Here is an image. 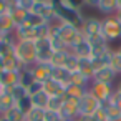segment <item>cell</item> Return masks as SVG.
I'll return each instance as SVG.
<instances>
[{
	"label": "cell",
	"instance_id": "10",
	"mask_svg": "<svg viewBox=\"0 0 121 121\" xmlns=\"http://www.w3.org/2000/svg\"><path fill=\"white\" fill-rule=\"evenodd\" d=\"M15 37H17V40L37 42V40H38V30L33 28V27L22 25V27H17V28H15Z\"/></svg>",
	"mask_w": 121,
	"mask_h": 121
},
{
	"label": "cell",
	"instance_id": "4",
	"mask_svg": "<svg viewBox=\"0 0 121 121\" xmlns=\"http://www.w3.org/2000/svg\"><path fill=\"white\" fill-rule=\"evenodd\" d=\"M88 91H90V93L103 104V103H108V101L111 99V96H113L114 91H116V86H114V85H108V83L91 81Z\"/></svg>",
	"mask_w": 121,
	"mask_h": 121
},
{
	"label": "cell",
	"instance_id": "31",
	"mask_svg": "<svg viewBox=\"0 0 121 121\" xmlns=\"http://www.w3.org/2000/svg\"><path fill=\"white\" fill-rule=\"evenodd\" d=\"M13 53H15V45H10L9 42H5L0 37V55L9 56V55H13Z\"/></svg>",
	"mask_w": 121,
	"mask_h": 121
},
{
	"label": "cell",
	"instance_id": "34",
	"mask_svg": "<svg viewBox=\"0 0 121 121\" xmlns=\"http://www.w3.org/2000/svg\"><path fill=\"white\" fill-rule=\"evenodd\" d=\"M40 91H43V83H40V81H33V83L27 88V95H28V96H35V95H38Z\"/></svg>",
	"mask_w": 121,
	"mask_h": 121
},
{
	"label": "cell",
	"instance_id": "40",
	"mask_svg": "<svg viewBox=\"0 0 121 121\" xmlns=\"http://www.w3.org/2000/svg\"><path fill=\"white\" fill-rule=\"evenodd\" d=\"M4 63H5V56L0 55V71H4Z\"/></svg>",
	"mask_w": 121,
	"mask_h": 121
},
{
	"label": "cell",
	"instance_id": "14",
	"mask_svg": "<svg viewBox=\"0 0 121 121\" xmlns=\"http://www.w3.org/2000/svg\"><path fill=\"white\" fill-rule=\"evenodd\" d=\"M43 91H47L50 96H65L66 85L56 80H48L47 83H43Z\"/></svg>",
	"mask_w": 121,
	"mask_h": 121
},
{
	"label": "cell",
	"instance_id": "44",
	"mask_svg": "<svg viewBox=\"0 0 121 121\" xmlns=\"http://www.w3.org/2000/svg\"><path fill=\"white\" fill-rule=\"evenodd\" d=\"M116 18L121 22V10H118V13H116Z\"/></svg>",
	"mask_w": 121,
	"mask_h": 121
},
{
	"label": "cell",
	"instance_id": "46",
	"mask_svg": "<svg viewBox=\"0 0 121 121\" xmlns=\"http://www.w3.org/2000/svg\"><path fill=\"white\" fill-rule=\"evenodd\" d=\"M116 5H118V10H121V0H116Z\"/></svg>",
	"mask_w": 121,
	"mask_h": 121
},
{
	"label": "cell",
	"instance_id": "13",
	"mask_svg": "<svg viewBox=\"0 0 121 121\" xmlns=\"http://www.w3.org/2000/svg\"><path fill=\"white\" fill-rule=\"evenodd\" d=\"M73 55H76L78 58H91V53H93V47H91V42L83 38L78 45H75L71 50H70Z\"/></svg>",
	"mask_w": 121,
	"mask_h": 121
},
{
	"label": "cell",
	"instance_id": "5",
	"mask_svg": "<svg viewBox=\"0 0 121 121\" xmlns=\"http://www.w3.org/2000/svg\"><path fill=\"white\" fill-rule=\"evenodd\" d=\"M99 108H101V103H99L90 91H86V93L80 98V101H78L80 116H93Z\"/></svg>",
	"mask_w": 121,
	"mask_h": 121
},
{
	"label": "cell",
	"instance_id": "22",
	"mask_svg": "<svg viewBox=\"0 0 121 121\" xmlns=\"http://www.w3.org/2000/svg\"><path fill=\"white\" fill-rule=\"evenodd\" d=\"M5 121H27V114L20 109V108H12L10 111H7L4 116H2Z\"/></svg>",
	"mask_w": 121,
	"mask_h": 121
},
{
	"label": "cell",
	"instance_id": "3",
	"mask_svg": "<svg viewBox=\"0 0 121 121\" xmlns=\"http://www.w3.org/2000/svg\"><path fill=\"white\" fill-rule=\"evenodd\" d=\"M101 37L108 43L118 42L121 38V22L116 18V15L101 18Z\"/></svg>",
	"mask_w": 121,
	"mask_h": 121
},
{
	"label": "cell",
	"instance_id": "27",
	"mask_svg": "<svg viewBox=\"0 0 121 121\" xmlns=\"http://www.w3.org/2000/svg\"><path fill=\"white\" fill-rule=\"evenodd\" d=\"M88 90H85V88H81V86H76V85H71V83H68L66 85V91H65V96H71V98H76V99H80L85 93H86Z\"/></svg>",
	"mask_w": 121,
	"mask_h": 121
},
{
	"label": "cell",
	"instance_id": "12",
	"mask_svg": "<svg viewBox=\"0 0 121 121\" xmlns=\"http://www.w3.org/2000/svg\"><path fill=\"white\" fill-rule=\"evenodd\" d=\"M0 83L5 90L13 88L15 85H20V71H0Z\"/></svg>",
	"mask_w": 121,
	"mask_h": 121
},
{
	"label": "cell",
	"instance_id": "26",
	"mask_svg": "<svg viewBox=\"0 0 121 121\" xmlns=\"http://www.w3.org/2000/svg\"><path fill=\"white\" fill-rule=\"evenodd\" d=\"M45 23H48V22H45L42 17L35 15V13L28 12V15H27V18H25V23H23V25H27V27H33V28H38V27H42V25H45ZM20 27H22V25H20Z\"/></svg>",
	"mask_w": 121,
	"mask_h": 121
},
{
	"label": "cell",
	"instance_id": "35",
	"mask_svg": "<svg viewBox=\"0 0 121 121\" xmlns=\"http://www.w3.org/2000/svg\"><path fill=\"white\" fill-rule=\"evenodd\" d=\"M61 116L58 111H52V109H45V116H43V121H60Z\"/></svg>",
	"mask_w": 121,
	"mask_h": 121
},
{
	"label": "cell",
	"instance_id": "24",
	"mask_svg": "<svg viewBox=\"0 0 121 121\" xmlns=\"http://www.w3.org/2000/svg\"><path fill=\"white\" fill-rule=\"evenodd\" d=\"M9 15H10L13 25H15V27H20V25L25 23V18H27L28 12H27V10H22V9H15V10L9 12Z\"/></svg>",
	"mask_w": 121,
	"mask_h": 121
},
{
	"label": "cell",
	"instance_id": "18",
	"mask_svg": "<svg viewBox=\"0 0 121 121\" xmlns=\"http://www.w3.org/2000/svg\"><path fill=\"white\" fill-rule=\"evenodd\" d=\"M23 68H25V66L20 63V60L15 56V53L5 56V63H4V70H5V71H22Z\"/></svg>",
	"mask_w": 121,
	"mask_h": 121
},
{
	"label": "cell",
	"instance_id": "47",
	"mask_svg": "<svg viewBox=\"0 0 121 121\" xmlns=\"http://www.w3.org/2000/svg\"><path fill=\"white\" fill-rule=\"evenodd\" d=\"M4 91H5V88H4V85H2V83H0V93H4Z\"/></svg>",
	"mask_w": 121,
	"mask_h": 121
},
{
	"label": "cell",
	"instance_id": "2",
	"mask_svg": "<svg viewBox=\"0 0 121 121\" xmlns=\"http://www.w3.org/2000/svg\"><path fill=\"white\" fill-rule=\"evenodd\" d=\"M15 56L20 60V63L23 66L37 65V47H35V42L18 40L15 43Z\"/></svg>",
	"mask_w": 121,
	"mask_h": 121
},
{
	"label": "cell",
	"instance_id": "25",
	"mask_svg": "<svg viewBox=\"0 0 121 121\" xmlns=\"http://www.w3.org/2000/svg\"><path fill=\"white\" fill-rule=\"evenodd\" d=\"M71 52L70 50H61V52H53V56H52V66H60V68H63V65H65V61H66V58H68V55H70Z\"/></svg>",
	"mask_w": 121,
	"mask_h": 121
},
{
	"label": "cell",
	"instance_id": "7",
	"mask_svg": "<svg viewBox=\"0 0 121 121\" xmlns=\"http://www.w3.org/2000/svg\"><path fill=\"white\" fill-rule=\"evenodd\" d=\"M35 47H37V63L50 65L53 56V47L50 38H38L35 42Z\"/></svg>",
	"mask_w": 121,
	"mask_h": 121
},
{
	"label": "cell",
	"instance_id": "50",
	"mask_svg": "<svg viewBox=\"0 0 121 121\" xmlns=\"http://www.w3.org/2000/svg\"><path fill=\"white\" fill-rule=\"evenodd\" d=\"M17 2H20V0H17Z\"/></svg>",
	"mask_w": 121,
	"mask_h": 121
},
{
	"label": "cell",
	"instance_id": "45",
	"mask_svg": "<svg viewBox=\"0 0 121 121\" xmlns=\"http://www.w3.org/2000/svg\"><path fill=\"white\" fill-rule=\"evenodd\" d=\"M114 50H116V53H118V55H119V56H121V45H119V47H118V48H114Z\"/></svg>",
	"mask_w": 121,
	"mask_h": 121
},
{
	"label": "cell",
	"instance_id": "9",
	"mask_svg": "<svg viewBox=\"0 0 121 121\" xmlns=\"http://www.w3.org/2000/svg\"><path fill=\"white\" fill-rule=\"evenodd\" d=\"M118 76H121L113 66H109V65H106V66H103V68H99V70H96L95 73H93V81H99V83H108V85H114V81L118 80Z\"/></svg>",
	"mask_w": 121,
	"mask_h": 121
},
{
	"label": "cell",
	"instance_id": "49",
	"mask_svg": "<svg viewBox=\"0 0 121 121\" xmlns=\"http://www.w3.org/2000/svg\"><path fill=\"white\" fill-rule=\"evenodd\" d=\"M2 121H5V119H4V118H2Z\"/></svg>",
	"mask_w": 121,
	"mask_h": 121
},
{
	"label": "cell",
	"instance_id": "17",
	"mask_svg": "<svg viewBox=\"0 0 121 121\" xmlns=\"http://www.w3.org/2000/svg\"><path fill=\"white\" fill-rule=\"evenodd\" d=\"M91 81H93V80H91L90 76H86V75H83V73H80V71H75V73L70 75V83H71V85H76V86H81V88H85V90H90Z\"/></svg>",
	"mask_w": 121,
	"mask_h": 121
},
{
	"label": "cell",
	"instance_id": "23",
	"mask_svg": "<svg viewBox=\"0 0 121 121\" xmlns=\"http://www.w3.org/2000/svg\"><path fill=\"white\" fill-rule=\"evenodd\" d=\"M52 80H56V81H60V83L68 85V83H70V73H68L65 68L53 66V70H52Z\"/></svg>",
	"mask_w": 121,
	"mask_h": 121
},
{
	"label": "cell",
	"instance_id": "8",
	"mask_svg": "<svg viewBox=\"0 0 121 121\" xmlns=\"http://www.w3.org/2000/svg\"><path fill=\"white\" fill-rule=\"evenodd\" d=\"M78 101L76 98H71V96H65V103H63V108L60 109V116L68 119V121H76L78 116H80V109H78Z\"/></svg>",
	"mask_w": 121,
	"mask_h": 121
},
{
	"label": "cell",
	"instance_id": "36",
	"mask_svg": "<svg viewBox=\"0 0 121 121\" xmlns=\"http://www.w3.org/2000/svg\"><path fill=\"white\" fill-rule=\"evenodd\" d=\"M109 103H113V104H114V106L121 111V93H119V91H114V95L111 96Z\"/></svg>",
	"mask_w": 121,
	"mask_h": 121
},
{
	"label": "cell",
	"instance_id": "43",
	"mask_svg": "<svg viewBox=\"0 0 121 121\" xmlns=\"http://www.w3.org/2000/svg\"><path fill=\"white\" fill-rule=\"evenodd\" d=\"M33 2H42V4H53V0H33Z\"/></svg>",
	"mask_w": 121,
	"mask_h": 121
},
{
	"label": "cell",
	"instance_id": "20",
	"mask_svg": "<svg viewBox=\"0 0 121 121\" xmlns=\"http://www.w3.org/2000/svg\"><path fill=\"white\" fill-rule=\"evenodd\" d=\"M32 98V103L35 108H42V109H47L48 108V101H50V95L47 91H40L38 95L35 96H30Z\"/></svg>",
	"mask_w": 121,
	"mask_h": 121
},
{
	"label": "cell",
	"instance_id": "48",
	"mask_svg": "<svg viewBox=\"0 0 121 121\" xmlns=\"http://www.w3.org/2000/svg\"><path fill=\"white\" fill-rule=\"evenodd\" d=\"M0 121H2V116H0Z\"/></svg>",
	"mask_w": 121,
	"mask_h": 121
},
{
	"label": "cell",
	"instance_id": "28",
	"mask_svg": "<svg viewBox=\"0 0 121 121\" xmlns=\"http://www.w3.org/2000/svg\"><path fill=\"white\" fill-rule=\"evenodd\" d=\"M63 68H65L70 75L75 73V71H78V56L73 55V53H70L68 58H66V61H65V65H63Z\"/></svg>",
	"mask_w": 121,
	"mask_h": 121
},
{
	"label": "cell",
	"instance_id": "41",
	"mask_svg": "<svg viewBox=\"0 0 121 121\" xmlns=\"http://www.w3.org/2000/svg\"><path fill=\"white\" fill-rule=\"evenodd\" d=\"M106 121H121V114H118V116H111V118H108Z\"/></svg>",
	"mask_w": 121,
	"mask_h": 121
},
{
	"label": "cell",
	"instance_id": "16",
	"mask_svg": "<svg viewBox=\"0 0 121 121\" xmlns=\"http://www.w3.org/2000/svg\"><path fill=\"white\" fill-rule=\"evenodd\" d=\"M103 17H111L118 13V5H116V0H99V5L96 9Z\"/></svg>",
	"mask_w": 121,
	"mask_h": 121
},
{
	"label": "cell",
	"instance_id": "21",
	"mask_svg": "<svg viewBox=\"0 0 121 121\" xmlns=\"http://www.w3.org/2000/svg\"><path fill=\"white\" fill-rule=\"evenodd\" d=\"M33 81H37V80H35V75H33L32 66H25V68L20 71V85L25 86V88H28Z\"/></svg>",
	"mask_w": 121,
	"mask_h": 121
},
{
	"label": "cell",
	"instance_id": "38",
	"mask_svg": "<svg viewBox=\"0 0 121 121\" xmlns=\"http://www.w3.org/2000/svg\"><path fill=\"white\" fill-rule=\"evenodd\" d=\"M98 5H99V0H86V4H85V7H88V9H98Z\"/></svg>",
	"mask_w": 121,
	"mask_h": 121
},
{
	"label": "cell",
	"instance_id": "39",
	"mask_svg": "<svg viewBox=\"0 0 121 121\" xmlns=\"http://www.w3.org/2000/svg\"><path fill=\"white\" fill-rule=\"evenodd\" d=\"M76 121H96L93 116H78V119Z\"/></svg>",
	"mask_w": 121,
	"mask_h": 121
},
{
	"label": "cell",
	"instance_id": "33",
	"mask_svg": "<svg viewBox=\"0 0 121 121\" xmlns=\"http://www.w3.org/2000/svg\"><path fill=\"white\" fill-rule=\"evenodd\" d=\"M17 108H20V109H22V111H23V113L27 114V113H28V111H30L32 108H33V103H32V98H30V96L27 95L25 98H22V99H18V101H17Z\"/></svg>",
	"mask_w": 121,
	"mask_h": 121
},
{
	"label": "cell",
	"instance_id": "37",
	"mask_svg": "<svg viewBox=\"0 0 121 121\" xmlns=\"http://www.w3.org/2000/svg\"><path fill=\"white\" fill-rule=\"evenodd\" d=\"M65 2H66L68 5H71L73 9H78V10H81V9L85 7V4H86V0H65Z\"/></svg>",
	"mask_w": 121,
	"mask_h": 121
},
{
	"label": "cell",
	"instance_id": "42",
	"mask_svg": "<svg viewBox=\"0 0 121 121\" xmlns=\"http://www.w3.org/2000/svg\"><path fill=\"white\" fill-rule=\"evenodd\" d=\"M114 86H116V91H119V93H121V78L118 80V83H116Z\"/></svg>",
	"mask_w": 121,
	"mask_h": 121
},
{
	"label": "cell",
	"instance_id": "1",
	"mask_svg": "<svg viewBox=\"0 0 121 121\" xmlns=\"http://www.w3.org/2000/svg\"><path fill=\"white\" fill-rule=\"evenodd\" d=\"M53 7H55L56 22L68 23V25H73V27L81 30V25L85 22V15L81 13V10L73 9L71 5H68L65 2V0H53Z\"/></svg>",
	"mask_w": 121,
	"mask_h": 121
},
{
	"label": "cell",
	"instance_id": "29",
	"mask_svg": "<svg viewBox=\"0 0 121 121\" xmlns=\"http://www.w3.org/2000/svg\"><path fill=\"white\" fill-rule=\"evenodd\" d=\"M63 103H65V96H50V101H48V108L47 109H52V111H58L63 108Z\"/></svg>",
	"mask_w": 121,
	"mask_h": 121
},
{
	"label": "cell",
	"instance_id": "6",
	"mask_svg": "<svg viewBox=\"0 0 121 121\" xmlns=\"http://www.w3.org/2000/svg\"><path fill=\"white\" fill-rule=\"evenodd\" d=\"M81 33L86 40H93L96 37H101V18L90 15L85 17V22L81 25Z\"/></svg>",
	"mask_w": 121,
	"mask_h": 121
},
{
	"label": "cell",
	"instance_id": "15",
	"mask_svg": "<svg viewBox=\"0 0 121 121\" xmlns=\"http://www.w3.org/2000/svg\"><path fill=\"white\" fill-rule=\"evenodd\" d=\"M17 106V101L15 98L10 95L9 90H5L4 93H0V116H4L7 111H10L12 108Z\"/></svg>",
	"mask_w": 121,
	"mask_h": 121
},
{
	"label": "cell",
	"instance_id": "30",
	"mask_svg": "<svg viewBox=\"0 0 121 121\" xmlns=\"http://www.w3.org/2000/svg\"><path fill=\"white\" fill-rule=\"evenodd\" d=\"M43 116H45V109L33 106V108L27 113V121H43Z\"/></svg>",
	"mask_w": 121,
	"mask_h": 121
},
{
	"label": "cell",
	"instance_id": "11",
	"mask_svg": "<svg viewBox=\"0 0 121 121\" xmlns=\"http://www.w3.org/2000/svg\"><path fill=\"white\" fill-rule=\"evenodd\" d=\"M33 70V75H35V80L40 81V83H47L48 80H52V70L53 66L52 65H42V63H37L32 66Z\"/></svg>",
	"mask_w": 121,
	"mask_h": 121
},
{
	"label": "cell",
	"instance_id": "19",
	"mask_svg": "<svg viewBox=\"0 0 121 121\" xmlns=\"http://www.w3.org/2000/svg\"><path fill=\"white\" fill-rule=\"evenodd\" d=\"M78 71L83 73V75H86V76H90V78H93L95 70H93L91 58H78Z\"/></svg>",
	"mask_w": 121,
	"mask_h": 121
},
{
	"label": "cell",
	"instance_id": "32",
	"mask_svg": "<svg viewBox=\"0 0 121 121\" xmlns=\"http://www.w3.org/2000/svg\"><path fill=\"white\" fill-rule=\"evenodd\" d=\"M9 91H10V95L15 98V101H18V99H22V98H25V96H27V88H25V86H22V85H15V86H13V88H10Z\"/></svg>",
	"mask_w": 121,
	"mask_h": 121
}]
</instances>
